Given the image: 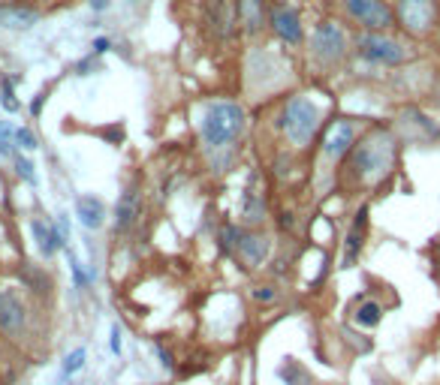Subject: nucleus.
Segmentation results:
<instances>
[{
    "instance_id": "obj_1",
    "label": "nucleus",
    "mask_w": 440,
    "mask_h": 385,
    "mask_svg": "<svg viewBox=\"0 0 440 385\" xmlns=\"http://www.w3.org/2000/svg\"><path fill=\"white\" fill-rule=\"evenodd\" d=\"M247 127V115L242 103H232V99H211L202 111L199 121V135L202 145L211 151H223L232 148L235 142L242 139V133Z\"/></svg>"
},
{
    "instance_id": "obj_2",
    "label": "nucleus",
    "mask_w": 440,
    "mask_h": 385,
    "mask_svg": "<svg viewBox=\"0 0 440 385\" xmlns=\"http://www.w3.org/2000/svg\"><path fill=\"white\" fill-rule=\"evenodd\" d=\"M317 127H320V109L302 94L290 97L284 111H280V130L287 133V139L296 148H304V145H311Z\"/></svg>"
},
{
    "instance_id": "obj_3",
    "label": "nucleus",
    "mask_w": 440,
    "mask_h": 385,
    "mask_svg": "<svg viewBox=\"0 0 440 385\" xmlns=\"http://www.w3.org/2000/svg\"><path fill=\"white\" fill-rule=\"evenodd\" d=\"M389 163H392V145L386 135H371L365 145L356 148L353 166L362 178H380L389 169Z\"/></svg>"
},
{
    "instance_id": "obj_4",
    "label": "nucleus",
    "mask_w": 440,
    "mask_h": 385,
    "mask_svg": "<svg viewBox=\"0 0 440 385\" xmlns=\"http://www.w3.org/2000/svg\"><path fill=\"white\" fill-rule=\"evenodd\" d=\"M311 51H314V58H320L323 63L341 61L344 51H347V37H344L341 25H335V21H320L311 33Z\"/></svg>"
},
{
    "instance_id": "obj_5",
    "label": "nucleus",
    "mask_w": 440,
    "mask_h": 385,
    "mask_svg": "<svg viewBox=\"0 0 440 385\" xmlns=\"http://www.w3.org/2000/svg\"><path fill=\"white\" fill-rule=\"evenodd\" d=\"M347 16L368 30H383L392 25V9L383 0H341Z\"/></svg>"
},
{
    "instance_id": "obj_6",
    "label": "nucleus",
    "mask_w": 440,
    "mask_h": 385,
    "mask_svg": "<svg viewBox=\"0 0 440 385\" xmlns=\"http://www.w3.org/2000/svg\"><path fill=\"white\" fill-rule=\"evenodd\" d=\"M359 54H362L365 61H374V63H401L404 61V49L395 39H386L380 37V33H365V37H359L356 42Z\"/></svg>"
},
{
    "instance_id": "obj_7",
    "label": "nucleus",
    "mask_w": 440,
    "mask_h": 385,
    "mask_svg": "<svg viewBox=\"0 0 440 385\" xmlns=\"http://www.w3.org/2000/svg\"><path fill=\"white\" fill-rule=\"evenodd\" d=\"M268 25H272L275 37H278L280 42H287V45H302L304 30H302L299 13H296L292 6H287V4L275 6V9H272V18H268Z\"/></svg>"
},
{
    "instance_id": "obj_8",
    "label": "nucleus",
    "mask_w": 440,
    "mask_h": 385,
    "mask_svg": "<svg viewBox=\"0 0 440 385\" xmlns=\"http://www.w3.org/2000/svg\"><path fill=\"white\" fill-rule=\"evenodd\" d=\"M356 142V127L350 121H332L326 127V135H323V154L329 160H341V157L353 148Z\"/></svg>"
},
{
    "instance_id": "obj_9",
    "label": "nucleus",
    "mask_w": 440,
    "mask_h": 385,
    "mask_svg": "<svg viewBox=\"0 0 440 385\" xmlns=\"http://www.w3.org/2000/svg\"><path fill=\"white\" fill-rule=\"evenodd\" d=\"M398 18L410 30H428L434 21V0H398Z\"/></svg>"
},
{
    "instance_id": "obj_10",
    "label": "nucleus",
    "mask_w": 440,
    "mask_h": 385,
    "mask_svg": "<svg viewBox=\"0 0 440 385\" xmlns=\"http://www.w3.org/2000/svg\"><path fill=\"white\" fill-rule=\"evenodd\" d=\"M142 214V199H139V190L136 187H127L118 196V205H115V232H130L136 226Z\"/></svg>"
},
{
    "instance_id": "obj_11",
    "label": "nucleus",
    "mask_w": 440,
    "mask_h": 385,
    "mask_svg": "<svg viewBox=\"0 0 440 385\" xmlns=\"http://www.w3.org/2000/svg\"><path fill=\"white\" fill-rule=\"evenodd\" d=\"M235 250L251 268H259L268 256V238L266 235H254V232H239V241H235Z\"/></svg>"
},
{
    "instance_id": "obj_12",
    "label": "nucleus",
    "mask_w": 440,
    "mask_h": 385,
    "mask_svg": "<svg viewBox=\"0 0 440 385\" xmlns=\"http://www.w3.org/2000/svg\"><path fill=\"white\" fill-rule=\"evenodd\" d=\"M40 21V13L30 6H0V28L13 30V33H25L33 30Z\"/></svg>"
},
{
    "instance_id": "obj_13",
    "label": "nucleus",
    "mask_w": 440,
    "mask_h": 385,
    "mask_svg": "<svg viewBox=\"0 0 440 385\" xmlns=\"http://www.w3.org/2000/svg\"><path fill=\"white\" fill-rule=\"evenodd\" d=\"M30 232L33 238H37V247H40V253L52 259L58 250H66V244H64V238L58 232V226L49 223V220H30Z\"/></svg>"
},
{
    "instance_id": "obj_14",
    "label": "nucleus",
    "mask_w": 440,
    "mask_h": 385,
    "mask_svg": "<svg viewBox=\"0 0 440 385\" xmlns=\"http://www.w3.org/2000/svg\"><path fill=\"white\" fill-rule=\"evenodd\" d=\"M76 217H78V223H82L88 232H97L100 226L106 223V205H103V199H97V196H78L76 199Z\"/></svg>"
},
{
    "instance_id": "obj_15",
    "label": "nucleus",
    "mask_w": 440,
    "mask_h": 385,
    "mask_svg": "<svg viewBox=\"0 0 440 385\" xmlns=\"http://www.w3.org/2000/svg\"><path fill=\"white\" fill-rule=\"evenodd\" d=\"M0 328L9 334H18L25 328V304L13 292H0Z\"/></svg>"
},
{
    "instance_id": "obj_16",
    "label": "nucleus",
    "mask_w": 440,
    "mask_h": 385,
    "mask_svg": "<svg viewBox=\"0 0 440 385\" xmlns=\"http://www.w3.org/2000/svg\"><path fill=\"white\" fill-rule=\"evenodd\" d=\"M365 208L356 214V223H353V229H350L347 235V253H344V265H353V259L359 256V250H362V229H365Z\"/></svg>"
},
{
    "instance_id": "obj_17",
    "label": "nucleus",
    "mask_w": 440,
    "mask_h": 385,
    "mask_svg": "<svg viewBox=\"0 0 440 385\" xmlns=\"http://www.w3.org/2000/svg\"><path fill=\"white\" fill-rule=\"evenodd\" d=\"M242 214H244V220H247V223H259V220H263V214H266L263 192L254 190V187H247V192H244V205H242Z\"/></svg>"
},
{
    "instance_id": "obj_18",
    "label": "nucleus",
    "mask_w": 440,
    "mask_h": 385,
    "mask_svg": "<svg viewBox=\"0 0 440 385\" xmlns=\"http://www.w3.org/2000/svg\"><path fill=\"white\" fill-rule=\"evenodd\" d=\"M356 325H362V328H374L380 319H383V307L377 301H365V304H359V310H356Z\"/></svg>"
},
{
    "instance_id": "obj_19",
    "label": "nucleus",
    "mask_w": 440,
    "mask_h": 385,
    "mask_svg": "<svg viewBox=\"0 0 440 385\" xmlns=\"http://www.w3.org/2000/svg\"><path fill=\"white\" fill-rule=\"evenodd\" d=\"M16 130L18 127L0 118V154L4 157H16Z\"/></svg>"
},
{
    "instance_id": "obj_20",
    "label": "nucleus",
    "mask_w": 440,
    "mask_h": 385,
    "mask_svg": "<svg viewBox=\"0 0 440 385\" xmlns=\"http://www.w3.org/2000/svg\"><path fill=\"white\" fill-rule=\"evenodd\" d=\"M242 13H244L247 30H256L263 25V4H259V0H242Z\"/></svg>"
},
{
    "instance_id": "obj_21",
    "label": "nucleus",
    "mask_w": 440,
    "mask_h": 385,
    "mask_svg": "<svg viewBox=\"0 0 440 385\" xmlns=\"http://www.w3.org/2000/svg\"><path fill=\"white\" fill-rule=\"evenodd\" d=\"M85 358H88V353H85L82 346H78V349H73V353L64 358V367H61V373H64V377H73V373H78V370L85 367Z\"/></svg>"
},
{
    "instance_id": "obj_22",
    "label": "nucleus",
    "mask_w": 440,
    "mask_h": 385,
    "mask_svg": "<svg viewBox=\"0 0 440 385\" xmlns=\"http://www.w3.org/2000/svg\"><path fill=\"white\" fill-rule=\"evenodd\" d=\"M66 259H70V271H73V280H76V289H85L88 283H91V277L85 274L82 271V262H78V256L70 250V247H66Z\"/></svg>"
},
{
    "instance_id": "obj_23",
    "label": "nucleus",
    "mask_w": 440,
    "mask_h": 385,
    "mask_svg": "<svg viewBox=\"0 0 440 385\" xmlns=\"http://www.w3.org/2000/svg\"><path fill=\"white\" fill-rule=\"evenodd\" d=\"M0 103H4L6 111H18L21 109V103L16 99V90H13V82H9V78L0 82Z\"/></svg>"
},
{
    "instance_id": "obj_24",
    "label": "nucleus",
    "mask_w": 440,
    "mask_h": 385,
    "mask_svg": "<svg viewBox=\"0 0 440 385\" xmlns=\"http://www.w3.org/2000/svg\"><path fill=\"white\" fill-rule=\"evenodd\" d=\"M278 373H280V379H287V385H308V379L302 377V370H299V365H296V361H292V358H290L287 365L280 367Z\"/></svg>"
},
{
    "instance_id": "obj_25",
    "label": "nucleus",
    "mask_w": 440,
    "mask_h": 385,
    "mask_svg": "<svg viewBox=\"0 0 440 385\" xmlns=\"http://www.w3.org/2000/svg\"><path fill=\"white\" fill-rule=\"evenodd\" d=\"M13 163H16V172H18V178H25L28 184H37V172H33V163L28 160V157L16 154V157H13Z\"/></svg>"
},
{
    "instance_id": "obj_26",
    "label": "nucleus",
    "mask_w": 440,
    "mask_h": 385,
    "mask_svg": "<svg viewBox=\"0 0 440 385\" xmlns=\"http://www.w3.org/2000/svg\"><path fill=\"white\" fill-rule=\"evenodd\" d=\"M16 145L18 148H25V151H37L40 145H37V135H33L28 127H18L16 130Z\"/></svg>"
},
{
    "instance_id": "obj_27",
    "label": "nucleus",
    "mask_w": 440,
    "mask_h": 385,
    "mask_svg": "<svg viewBox=\"0 0 440 385\" xmlns=\"http://www.w3.org/2000/svg\"><path fill=\"white\" fill-rule=\"evenodd\" d=\"M109 349H112V355H121V349H124L121 325H118V322H112V328H109Z\"/></svg>"
},
{
    "instance_id": "obj_28",
    "label": "nucleus",
    "mask_w": 440,
    "mask_h": 385,
    "mask_svg": "<svg viewBox=\"0 0 440 385\" xmlns=\"http://www.w3.org/2000/svg\"><path fill=\"white\" fill-rule=\"evenodd\" d=\"M109 49H112V42H109L106 37H97V39H94V58H100V54H106Z\"/></svg>"
},
{
    "instance_id": "obj_29",
    "label": "nucleus",
    "mask_w": 440,
    "mask_h": 385,
    "mask_svg": "<svg viewBox=\"0 0 440 385\" xmlns=\"http://www.w3.org/2000/svg\"><path fill=\"white\" fill-rule=\"evenodd\" d=\"M254 298H256V301H272L275 292L268 289V286H256V289H254Z\"/></svg>"
},
{
    "instance_id": "obj_30",
    "label": "nucleus",
    "mask_w": 440,
    "mask_h": 385,
    "mask_svg": "<svg viewBox=\"0 0 440 385\" xmlns=\"http://www.w3.org/2000/svg\"><path fill=\"white\" fill-rule=\"evenodd\" d=\"M42 103H46V94H40L37 99H33V106H30L33 115H40V111H42Z\"/></svg>"
},
{
    "instance_id": "obj_31",
    "label": "nucleus",
    "mask_w": 440,
    "mask_h": 385,
    "mask_svg": "<svg viewBox=\"0 0 440 385\" xmlns=\"http://www.w3.org/2000/svg\"><path fill=\"white\" fill-rule=\"evenodd\" d=\"M91 9H97V13H106V9H109V0H91Z\"/></svg>"
},
{
    "instance_id": "obj_32",
    "label": "nucleus",
    "mask_w": 440,
    "mask_h": 385,
    "mask_svg": "<svg viewBox=\"0 0 440 385\" xmlns=\"http://www.w3.org/2000/svg\"><path fill=\"white\" fill-rule=\"evenodd\" d=\"M157 353H160V358H163V367H172V355L163 353V349H157Z\"/></svg>"
},
{
    "instance_id": "obj_33",
    "label": "nucleus",
    "mask_w": 440,
    "mask_h": 385,
    "mask_svg": "<svg viewBox=\"0 0 440 385\" xmlns=\"http://www.w3.org/2000/svg\"><path fill=\"white\" fill-rule=\"evenodd\" d=\"M133 4H136V0H133Z\"/></svg>"
}]
</instances>
